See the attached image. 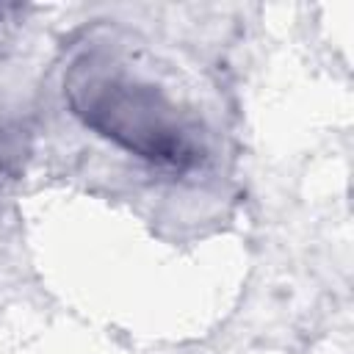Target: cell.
<instances>
[{
	"instance_id": "cell-1",
	"label": "cell",
	"mask_w": 354,
	"mask_h": 354,
	"mask_svg": "<svg viewBox=\"0 0 354 354\" xmlns=\"http://www.w3.org/2000/svg\"><path fill=\"white\" fill-rule=\"evenodd\" d=\"M66 91L91 130L152 163L185 169L202 158L196 130L147 83L102 66H77Z\"/></svg>"
},
{
	"instance_id": "cell-2",
	"label": "cell",
	"mask_w": 354,
	"mask_h": 354,
	"mask_svg": "<svg viewBox=\"0 0 354 354\" xmlns=\"http://www.w3.org/2000/svg\"><path fill=\"white\" fill-rule=\"evenodd\" d=\"M25 136L19 127L0 124V180H14L25 160Z\"/></svg>"
}]
</instances>
